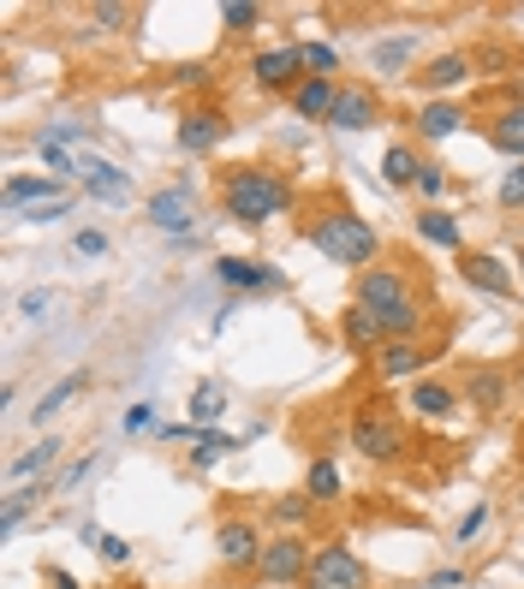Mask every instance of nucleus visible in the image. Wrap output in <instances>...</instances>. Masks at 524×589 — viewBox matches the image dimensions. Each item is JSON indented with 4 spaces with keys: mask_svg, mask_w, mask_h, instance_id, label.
<instances>
[{
    "mask_svg": "<svg viewBox=\"0 0 524 589\" xmlns=\"http://www.w3.org/2000/svg\"><path fill=\"white\" fill-rule=\"evenodd\" d=\"M459 280L471 292H489V298H513V292H518L513 269H506L494 250H465V257H459Z\"/></svg>",
    "mask_w": 524,
    "mask_h": 589,
    "instance_id": "1a4fd4ad",
    "label": "nucleus"
},
{
    "mask_svg": "<svg viewBox=\"0 0 524 589\" xmlns=\"http://www.w3.org/2000/svg\"><path fill=\"white\" fill-rule=\"evenodd\" d=\"M36 155H42V167H48L54 179H66V173H78V155H66V143L42 138V131H36Z\"/></svg>",
    "mask_w": 524,
    "mask_h": 589,
    "instance_id": "72a5a7b5",
    "label": "nucleus"
},
{
    "mask_svg": "<svg viewBox=\"0 0 524 589\" xmlns=\"http://www.w3.org/2000/svg\"><path fill=\"white\" fill-rule=\"evenodd\" d=\"M42 578H48V589H78V578H72V571H61V566H48Z\"/></svg>",
    "mask_w": 524,
    "mask_h": 589,
    "instance_id": "49530a36",
    "label": "nucleus"
},
{
    "mask_svg": "<svg viewBox=\"0 0 524 589\" xmlns=\"http://www.w3.org/2000/svg\"><path fill=\"white\" fill-rule=\"evenodd\" d=\"M310 512H316V500L310 494H281V500H274V524H281V530H298L304 519H310Z\"/></svg>",
    "mask_w": 524,
    "mask_h": 589,
    "instance_id": "2f4dec72",
    "label": "nucleus"
},
{
    "mask_svg": "<svg viewBox=\"0 0 524 589\" xmlns=\"http://www.w3.org/2000/svg\"><path fill=\"white\" fill-rule=\"evenodd\" d=\"M84 388H90V375H84V370H72L66 381H54V388L48 393H42V400H36V411H31V423H36V429H42V423H48V417H61V411L72 405V400H78V393Z\"/></svg>",
    "mask_w": 524,
    "mask_h": 589,
    "instance_id": "b1692460",
    "label": "nucleus"
},
{
    "mask_svg": "<svg viewBox=\"0 0 524 589\" xmlns=\"http://www.w3.org/2000/svg\"><path fill=\"white\" fill-rule=\"evenodd\" d=\"M221 411H227V388H221V381H203V388L192 393V423H197V429H209Z\"/></svg>",
    "mask_w": 524,
    "mask_h": 589,
    "instance_id": "c756f323",
    "label": "nucleus"
},
{
    "mask_svg": "<svg viewBox=\"0 0 524 589\" xmlns=\"http://www.w3.org/2000/svg\"><path fill=\"white\" fill-rule=\"evenodd\" d=\"M465 583V571H435V578H429V589H459Z\"/></svg>",
    "mask_w": 524,
    "mask_h": 589,
    "instance_id": "09e8293b",
    "label": "nucleus"
},
{
    "mask_svg": "<svg viewBox=\"0 0 524 589\" xmlns=\"http://www.w3.org/2000/svg\"><path fill=\"white\" fill-rule=\"evenodd\" d=\"M90 24H96V31H125V24H131V7H120V0H96V7H90Z\"/></svg>",
    "mask_w": 524,
    "mask_h": 589,
    "instance_id": "c9c22d12",
    "label": "nucleus"
},
{
    "mask_svg": "<svg viewBox=\"0 0 524 589\" xmlns=\"http://www.w3.org/2000/svg\"><path fill=\"white\" fill-rule=\"evenodd\" d=\"M424 363H429L424 340H387L375 351V375L382 381H424Z\"/></svg>",
    "mask_w": 524,
    "mask_h": 589,
    "instance_id": "dca6fc26",
    "label": "nucleus"
},
{
    "mask_svg": "<svg viewBox=\"0 0 524 589\" xmlns=\"http://www.w3.org/2000/svg\"><path fill=\"white\" fill-rule=\"evenodd\" d=\"M239 447H244L239 435H203V440H197V452H192V465H197V470H209L215 459H227V452H239Z\"/></svg>",
    "mask_w": 524,
    "mask_h": 589,
    "instance_id": "f704fd0d",
    "label": "nucleus"
},
{
    "mask_svg": "<svg viewBox=\"0 0 524 589\" xmlns=\"http://www.w3.org/2000/svg\"><path fill=\"white\" fill-rule=\"evenodd\" d=\"M54 459H61V440H42V447H31V452H19V459H12L7 465V477L12 482H31V477H48V470H54Z\"/></svg>",
    "mask_w": 524,
    "mask_h": 589,
    "instance_id": "a878e982",
    "label": "nucleus"
},
{
    "mask_svg": "<svg viewBox=\"0 0 524 589\" xmlns=\"http://www.w3.org/2000/svg\"><path fill=\"white\" fill-rule=\"evenodd\" d=\"M304 494H310L316 506L340 500V470H334V459H310V470H304Z\"/></svg>",
    "mask_w": 524,
    "mask_h": 589,
    "instance_id": "c85d7f7f",
    "label": "nucleus"
},
{
    "mask_svg": "<svg viewBox=\"0 0 524 589\" xmlns=\"http://www.w3.org/2000/svg\"><path fill=\"white\" fill-rule=\"evenodd\" d=\"M405 405H412V417H424V423H447L459 411V393L447 388V381L424 375V381H412V400H405Z\"/></svg>",
    "mask_w": 524,
    "mask_h": 589,
    "instance_id": "6ab92c4d",
    "label": "nucleus"
},
{
    "mask_svg": "<svg viewBox=\"0 0 524 589\" xmlns=\"http://www.w3.org/2000/svg\"><path fill=\"white\" fill-rule=\"evenodd\" d=\"M417 190H424V197L435 203V197L447 190V173H441V167H424V179H417Z\"/></svg>",
    "mask_w": 524,
    "mask_h": 589,
    "instance_id": "c03bdc74",
    "label": "nucleus"
},
{
    "mask_svg": "<svg viewBox=\"0 0 524 589\" xmlns=\"http://www.w3.org/2000/svg\"><path fill=\"white\" fill-rule=\"evenodd\" d=\"M412 298H417L412 280L393 269V262H375V269L358 274V298L352 304H363V310H375V316H393L400 304H412Z\"/></svg>",
    "mask_w": 524,
    "mask_h": 589,
    "instance_id": "423d86ee",
    "label": "nucleus"
},
{
    "mask_svg": "<svg viewBox=\"0 0 524 589\" xmlns=\"http://www.w3.org/2000/svg\"><path fill=\"white\" fill-rule=\"evenodd\" d=\"M298 589H370V566L346 542H323L310 554V571H304Z\"/></svg>",
    "mask_w": 524,
    "mask_h": 589,
    "instance_id": "20e7f679",
    "label": "nucleus"
},
{
    "mask_svg": "<svg viewBox=\"0 0 524 589\" xmlns=\"http://www.w3.org/2000/svg\"><path fill=\"white\" fill-rule=\"evenodd\" d=\"M489 143H494L501 155L524 161V96H518V101H506V108L489 120Z\"/></svg>",
    "mask_w": 524,
    "mask_h": 589,
    "instance_id": "412c9836",
    "label": "nucleus"
},
{
    "mask_svg": "<svg viewBox=\"0 0 524 589\" xmlns=\"http://www.w3.org/2000/svg\"><path fill=\"white\" fill-rule=\"evenodd\" d=\"M417 54H424V36H417V31H405V36H382V42L370 48V72H375V78H405Z\"/></svg>",
    "mask_w": 524,
    "mask_h": 589,
    "instance_id": "f3484780",
    "label": "nucleus"
},
{
    "mask_svg": "<svg viewBox=\"0 0 524 589\" xmlns=\"http://www.w3.org/2000/svg\"><path fill=\"white\" fill-rule=\"evenodd\" d=\"M251 78H256V90H286L293 96L310 72H304V48L298 42H281V48H262L256 61H251Z\"/></svg>",
    "mask_w": 524,
    "mask_h": 589,
    "instance_id": "0eeeda50",
    "label": "nucleus"
},
{
    "mask_svg": "<svg viewBox=\"0 0 524 589\" xmlns=\"http://www.w3.org/2000/svg\"><path fill=\"white\" fill-rule=\"evenodd\" d=\"M0 197H7V209L12 215H24V209H48V203H66L72 190H66V179H54V173H7V190H0Z\"/></svg>",
    "mask_w": 524,
    "mask_h": 589,
    "instance_id": "6e6552de",
    "label": "nucleus"
},
{
    "mask_svg": "<svg viewBox=\"0 0 524 589\" xmlns=\"http://www.w3.org/2000/svg\"><path fill=\"white\" fill-rule=\"evenodd\" d=\"M501 209H524V161H518V167H506V179H501Z\"/></svg>",
    "mask_w": 524,
    "mask_h": 589,
    "instance_id": "58836bf2",
    "label": "nucleus"
},
{
    "mask_svg": "<svg viewBox=\"0 0 524 589\" xmlns=\"http://www.w3.org/2000/svg\"><path fill=\"white\" fill-rule=\"evenodd\" d=\"M518 280H524V250H518Z\"/></svg>",
    "mask_w": 524,
    "mask_h": 589,
    "instance_id": "8fccbe9b",
    "label": "nucleus"
},
{
    "mask_svg": "<svg viewBox=\"0 0 524 589\" xmlns=\"http://www.w3.org/2000/svg\"><path fill=\"white\" fill-rule=\"evenodd\" d=\"M36 500H42V489H19L7 500V506H0V536H12V530H19L24 519H31L36 512Z\"/></svg>",
    "mask_w": 524,
    "mask_h": 589,
    "instance_id": "7c9ffc66",
    "label": "nucleus"
},
{
    "mask_svg": "<svg viewBox=\"0 0 524 589\" xmlns=\"http://www.w3.org/2000/svg\"><path fill=\"white\" fill-rule=\"evenodd\" d=\"M340 340H346V351H358V358H375V351L387 346V328H382V316H375V310L346 304V310H340Z\"/></svg>",
    "mask_w": 524,
    "mask_h": 589,
    "instance_id": "4468645a",
    "label": "nucleus"
},
{
    "mask_svg": "<svg viewBox=\"0 0 524 589\" xmlns=\"http://www.w3.org/2000/svg\"><path fill=\"white\" fill-rule=\"evenodd\" d=\"M382 179L387 185H417V179H424V161H417L412 143H393V150L382 155Z\"/></svg>",
    "mask_w": 524,
    "mask_h": 589,
    "instance_id": "bb28decb",
    "label": "nucleus"
},
{
    "mask_svg": "<svg viewBox=\"0 0 524 589\" xmlns=\"http://www.w3.org/2000/svg\"><path fill=\"white\" fill-rule=\"evenodd\" d=\"M90 465H96V452H90V459H78V465H66L61 470V489H78V482L90 477Z\"/></svg>",
    "mask_w": 524,
    "mask_h": 589,
    "instance_id": "a18cd8bd",
    "label": "nucleus"
},
{
    "mask_svg": "<svg viewBox=\"0 0 524 589\" xmlns=\"http://www.w3.org/2000/svg\"><path fill=\"white\" fill-rule=\"evenodd\" d=\"M334 101H340V84H334V78H304L293 90L298 120H334Z\"/></svg>",
    "mask_w": 524,
    "mask_h": 589,
    "instance_id": "4be33fe9",
    "label": "nucleus"
},
{
    "mask_svg": "<svg viewBox=\"0 0 524 589\" xmlns=\"http://www.w3.org/2000/svg\"><path fill=\"white\" fill-rule=\"evenodd\" d=\"M483 524H489V506H483V500H477V506H471V512H465V519H459V530H454V536H459V542H477V536H483Z\"/></svg>",
    "mask_w": 524,
    "mask_h": 589,
    "instance_id": "ea45409f",
    "label": "nucleus"
},
{
    "mask_svg": "<svg viewBox=\"0 0 524 589\" xmlns=\"http://www.w3.org/2000/svg\"><path fill=\"white\" fill-rule=\"evenodd\" d=\"M310 244L323 250L328 262H340V269H375V257H382V232L370 227L363 215L352 209H328L323 220H310Z\"/></svg>",
    "mask_w": 524,
    "mask_h": 589,
    "instance_id": "f03ea898",
    "label": "nucleus"
},
{
    "mask_svg": "<svg viewBox=\"0 0 524 589\" xmlns=\"http://www.w3.org/2000/svg\"><path fill=\"white\" fill-rule=\"evenodd\" d=\"M42 138H54V143H84V138H90V126H78V120H54L48 131H42Z\"/></svg>",
    "mask_w": 524,
    "mask_h": 589,
    "instance_id": "a19ab883",
    "label": "nucleus"
},
{
    "mask_svg": "<svg viewBox=\"0 0 524 589\" xmlns=\"http://www.w3.org/2000/svg\"><path fill=\"white\" fill-rule=\"evenodd\" d=\"M78 179H84V185H90V197H113V203H120V197H125V190H131V179H125V173H120V167H113V161H101V155H90V150H84V155H78Z\"/></svg>",
    "mask_w": 524,
    "mask_h": 589,
    "instance_id": "aec40b11",
    "label": "nucleus"
},
{
    "mask_svg": "<svg viewBox=\"0 0 524 589\" xmlns=\"http://www.w3.org/2000/svg\"><path fill=\"white\" fill-rule=\"evenodd\" d=\"M352 452H363L370 465H400L405 459V423L393 417L382 400H363L352 417Z\"/></svg>",
    "mask_w": 524,
    "mask_h": 589,
    "instance_id": "7ed1b4c3",
    "label": "nucleus"
},
{
    "mask_svg": "<svg viewBox=\"0 0 524 589\" xmlns=\"http://www.w3.org/2000/svg\"><path fill=\"white\" fill-rule=\"evenodd\" d=\"M221 203H227V215L239 220V227H269L274 215L293 209V185H286L281 173H269V167H232L221 179Z\"/></svg>",
    "mask_w": 524,
    "mask_h": 589,
    "instance_id": "f257e3e1",
    "label": "nucleus"
},
{
    "mask_svg": "<svg viewBox=\"0 0 524 589\" xmlns=\"http://www.w3.org/2000/svg\"><path fill=\"white\" fill-rule=\"evenodd\" d=\"M215 554H221V566H232V571H256V559H262L256 524L251 519H227L221 530H215Z\"/></svg>",
    "mask_w": 524,
    "mask_h": 589,
    "instance_id": "9b49d317",
    "label": "nucleus"
},
{
    "mask_svg": "<svg viewBox=\"0 0 524 589\" xmlns=\"http://www.w3.org/2000/svg\"><path fill=\"white\" fill-rule=\"evenodd\" d=\"M310 554H316V548L298 536V530H281L274 542H262V559H256L251 578H256V583H304Z\"/></svg>",
    "mask_w": 524,
    "mask_h": 589,
    "instance_id": "39448f33",
    "label": "nucleus"
},
{
    "mask_svg": "<svg viewBox=\"0 0 524 589\" xmlns=\"http://www.w3.org/2000/svg\"><path fill=\"white\" fill-rule=\"evenodd\" d=\"M417 239L441 244V250H459V220L447 209H424V215H417Z\"/></svg>",
    "mask_w": 524,
    "mask_h": 589,
    "instance_id": "cd10ccee",
    "label": "nucleus"
},
{
    "mask_svg": "<svg viewBox=\"0 0 524 589\" xmlns=\"http://www.w3.org/2000/svg\"><path fill=\"white\" fill-rule=\"evenodd\" d=\"M459 126H465V108H454V101H424V113H417V131H424V143L454 138Z\"/></svg>",
    "mask_w": 524,
    "mask_h": 589,
    "instance_id": "393cba45",
    "label": "nucleus"
},
{
    "mask_svg": "<svg viewBox=\"0 0 524 589\" xmlns=\"http://www.w3.org/2000/svg\"><path fill=\"white\" fill-rule=\"evenodd\" d=\"M221 138H227V113L221 108H185V120H179V150L185 155L221 150Z\"/></svg>",
    "mask_w": 524,
    "mask_h": 589,
    "instance_id": "ddd939ff",
    "label": "nucleus"
},
{
    "mask_svg": "<svg viewBox=\"0 0 524 589\" xmlns=\"http://www.w3.org/2000/svg\"><path fill=\"white\" fill-rule=\"evenodd\" d=\"M298 48H304V72H310V78H334V72H340L334 42H298Z\"/></svg>",
    "mask_w": 524,
    "mask_h": 589,
    "instance_id": "473e14b6",
    "label": "nucleus"
},
{
    "mask_svg": "<svg viewBox=\"0 0 524 589\" xmlns=\"http://www.w3.org/2000/svg\"><path fill=\"white\" fill-rule=\"evenodd\" d=\"M179 84H209V66L192 61V66H179Z\"/></svg>",
    "mask_w": 524,
    "mask_h": 589,
    "instance_id": "de8ad7c7",
    "label": "nucleus"
},
{
    "mask_svg": "<svg viewBox=\"0 0 524 589\" xmlns=\"http://www.w3.org/2000/svg\"><path fill=\"white\" fill-rule=\"evenodd\" d=\"M143 215H150L155 232H173V239H185V232H192V190H185V185H162L150 203H143Z\"/></svg>",
    "mask_w": 524,
    "mask_h": 589,
    "instance_id": "f8f14e48",
    "label": "nucleus"
},
{
    "mask_svg": "<svg viewBox=\"0 0 524 589\" xmlns=\"http://www.w3.org/2000/svg\"><path fill=\"white\" fill-rule=\"evenodd\" d=\"M96 554L108 559V566H125V559H131V542H125V536H101Z\"/></svg>",
    "mask_w": 524,
    "mask_h": 589,
    "instance_id": "79ce46f5",
    "label": "nucleus"
},
{
    "mask_svg": "<svg viewBox=\"0 0 524 589\" xmlns=\"http://www.w3.org/2000/svg\"><path fill=\"white\" fill-rule=\"evenodd\" d=\"M382 120V90L375 84H340V101H334V131H370Z\"/></svg>",
    "mask_w": 524,
    "mask_h": 589,
    "instance_id": "9d476101",
    "label": "nucleus"
},
{
    "mask_svg": "<svg viewBox=\"0 0 524 589\" xmlns=\"http://www.w3.org/2000/svg\"><path fill=\"white\" fill-rule=\"evenodd\" d=\"M72 257H108V232H96V227L72 232Z\"/></svg>",
    "mask_w": 524,
    "mask_h": 589,
    "instance_id": "4c0bfd02",
    "label": "nucleus"
},
{
    "mask_svg": "<svg viewBox=\"0 0 524 589\" xmlns=\"http://www.w3.org/2000/svg\"><path fill=\"white\" fill-rule=\"evenodd\" d=\"M256 19H262V7H251V0H227V7H221V24H227V31H251Z\"/></svg>",
    "mask_w": 524,
    "mask_h": 589,
    "instance_id": "e433bc0d",
    "label": "nucleus"
},
{
    "mask_svg": "<svg viewBox=\"0 0 524 589\" xmlns=\"http://www.w3.org/2000/svg\"><path fill=\"white\" fill-rule=\"evenodd\" d=\"M138 429H155V411L150 405H131L125 411V435H138Z\"/></svg>",
    "mask_w": 524,
    "mask_h": 589,
    "instance_id": "37998d69",
    "label": "nucleus"
},
{
    "mask_svg": "<svg viewBox=\"0 0 524 589\" xmlns=\"http://www.w3.org/2000/svg\"><path fill=\"white\" fill-rule=\"evenodd\" d=\"M465 78H471V61H465V54H441V61H429L424 72H417V84H424V96L459 90Z\"/></svg>",
    "mask_w": 524,
    "mask_h": 589,
    "instance_id": "5701e85b",
    "label": "nucleus"
},
{
    "mask_svg": "<svg viewBox=\"0 0 524 589\" xmlns=\"http://www.w3.org/2000/svg\"><path fill=\"white\" fill-rule=\"evenodd\" d=\"M215 274H221V286H232V292H281V269H269V262H256V257H221Z\"/></svg>",
    "mask_w": 524,
    "mask_h": 589,
    "instance_id": "2eb2a0df",
    "label": "nucleus"
},
{
    "mask_svg": "<svg viewBox=\"0 0 524 589\" xmlns=\"http://www.w3.org/2000/svg\"><path fill=\"white\" fill-rule=\"evenodd\" d=\"M506 393H513V381H506V370H494V363H477V370L465 375V400L483 411V417L506 411Z\"/></svg>",
    "mask_w": 524,
    "mask_h": 589,
    "instance_id": "a211bd4d",
    "label": "nucleus"
}]
</instances>
